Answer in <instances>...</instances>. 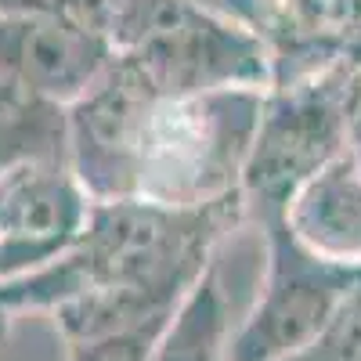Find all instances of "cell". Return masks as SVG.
<instances>
[{
	"instance_id": "1",
	"label": "cell",
	"mask_w": 361,
	"mask_h": 361,
	"mask_svg": "<svg viewBox=\"0 0 361 361\" xmlns=\"http://www.w3.org/2000/svg\"><path fill=\"white\" fill-rule=\"evenodd\" d=\"M264 90H209L148 105L134 199L166 209H202L238 195Z\"/></svg>"
},
{
	"instance_id": "2",
	"label": "cell",
	"mask_w": 361,
	"mask_h": 361,
	"mask_svg": "<svg viewBox=\"0 0 361 361\" xmlns=\"http://www.w3.org/2000/svg\"><path fill=\"white\" fill-rule=\"evenodd\" d=\"M357 98L361 80L343 66L293 87L264 90L257 134L238 185L250 228L286 217L296 192L347 152Z\"/></svg>"
},
{
	"instance_id": "3",
	"label": "cell",
	"mask_w": 361,
	"mask_h": 361,
	"mask_svg": "<svg viewBox=\"0 0 361 361\" xmlns=\"http://www.w3.org/2000/svg\"><path fill=\"white\" fill-rule=\"evenodd\" d=\"M112 54L134 62L163 98L271 87V62L253 29L177 0H130L116 25Z\"/></svg>"
},
{
	"instance_id": "4",
	"label": "cell",
	"mask_w": 361,
	"mask_h": 361,
	"mask_svg": "<svg viewBox=\"0 0 361 361\" xmlns=\"http://www.w3.org/2000/svg\"><path fill=\"white\" fill-rule=\"evenodd\" d=\"M257 231L264 243L260 286L231 329L228 361H289L361 289V267L300 246L282 217L257 224Z\"/></svg>"
},
{
	"instance_id": "5",
	"label": "cell",
	"mask_w": 361,
	"mask_h": 361,
	"mask_svg": "<svg viewBox=\"0 0 361 361\" xmlns=\"http://www.w3.org/2000/svg\"><path fill=\"white\" fill-rule=\"evenodd\" d=\"M156 87L134 62L112 54L76 102L66 105V163L90 202L134 199L137 145Z\"/></svg>"
},
{
	"instance_id": "6",
	"label": "cell",
	"mask_w": 361,
	"mask_h": 361,
	"mask_svg": "<svg viewBox=\"0 0 361 361\" xmlns=\"http://www.w3.org/2000/svg\"><path fill=\"white\" fill-rule=\"evenodd\" d=\"M87 214L90 199L66 159H29L0 173V243L18 279L62 257Z\"/></svg>"
},
{
	"instance_id": "7",
	"label": "cell",
	"mask_w": 361,
	"mask_h": 361,
	"mask_svg": "<svg viewBox=\"0 0 361 361\" xmlns=\"http://www.w3.org/2000/svg\"><path fill=\"white\" fill-rule=\"evenodd\" d=\"M112 62V47L66 15H0V80L69 105Z\"/></svg>"
},
{
	"instance_id": "8",
	"label": "cell",
	"mask_w": 361,
	"mask_h": 361,
	"mask_svg": "<svg viewBox=\"0 0 361 361\" xmlns=\"http://www.w3.org/2000/svg\"><path fill=\"white\" fill-rule=\"evenodd\" d=\"M357 18L361 0H260L253 33L267 51L271 87H293L340 69Z\"/></svg>"
},
{
	"instance_id": "9",
	"label": "cell",
	"mask_w": 361,
	"mask_h": 361,
	"mask_svg": "<svg viewBox=\"0 0 361 361\" xmlns=\"http://www.w3.org/2000/svg\"><path fill=\"white\" fill-rule=\"evenodd\" d=\"M282 221L311 253L361 267V166L350 148L296 192Z\"/></svg>"
},
{
	"instance_id": "10",
	"label": "cell",
	"mask_w": 361,
	"mask_h": 361,
	"mask_svg": "<svg viewBox=\"0 0 361 361\" xmlns=\"http://www.w3.org/2000/svg\"><path fill=\"white\" fill-rule=\"evenodd\" d=\"M231 289L224 279V246L214 253L202 279L180 300V307L159 333L148 361H228V340L235 329Z\"/></svg>"
},
{
	"instance_id": "11",
	"label": "cell",
	"mask_w": 361,
	"mask_h": 361,
	"mask_svg": "<svg viewBox=\"0 0 361 361\" xmlns=\"http://www.w3.org/2000/svg\"><path fill=\"white\" fill-rule=\"evenodd\" d=\"M29 159H66V105L0 80V173Z\"/></svg>"
},
{
	"instance_id": "12",
	"label": "cell",
	"mask_w": 361,
	"mask_h": 361,
	"mask_svg": "<svg viewBox=\"0 0 361 361\" xmlns=\"http://www.w3.org/2000/svg\"><path fill=\"white\" fill-rule=\"evenodd\" d=\"M289 361H361V289L322 329L318 340H311Z\"/></svg>"
},
{
	"instance_id": "13",
	"label": "cell",
	"mask_w": 361,
	"mask_h": 361,
	"mask_svg": "<svg viewBox=\"0 0 361 361\" xmlns=\"http://www.w3.org/2000/svg\"><path fill=\"white\" fill-rule=\"evenodd\" d=\"M163 329L166 325H141V329H123V333H105L90 340H69L66 361H148Z\"/></svg>"
},
{
	"instance_id": "14",
	"label": "cell",
	"mask_w": 361,
	"mask_h": 361,
	"mask_svg": "<svg viewBox=\"0 0 361 361\" xmlns=\"http://www.w3.org/2000/svg\"><path fill=\"white\" fill-rule=\"evenodd\" d=\"M177 4H188L195 11L235 22L243 29H257V18H260V0H177Z\"/></svg>"
},
{
	"instance_id": "15",
	"label": "cell",
	"mask_w": 361,
	"mask_h": 361,
	"mask_svg": "<svg viewBox=\"0 0 361 361\" xmlns=\"http://www.w3.org/2000/svg\"><path fill=\"white\" fill-rule=\"evenodd\" d=\"M66 0H0V15H58Z\"/></svg>"
},
{
	"instance_id": "16",
	"label": "cell",
	"mask_w": 361,
	"mask_h": 361,
	"mask_svg": "<svg viewBox=\"0 0 361 361\" xmlns=\"http://www.w3.org/2000/svg\"><path fill=\"white\" fill-rule=\"evenodd\" d=\"M343 69H350L357 80H361V18H357V29L350 37V47H347V58H343Z\"/></svg>"
},
{
	"instance_id": "17",
	"label": "cell",
	"mask_w": 361,
	"mask_h": 361,
	"mask_svg": "<svg viewBox=\"0 0 361 361\" xmlns=\"http://www.w3.org/2000/svg\"><path fill=\"white\" fill-rule=\"evenodd\" d=\"M347 148H350V156H354L357 166H361V98H357L354 116H350V141H347Z\"/></svg>"
},
{
	"instance_id": "18",
	"label": "cell",
	"mask_w": 361,
	"mask_h": 361,
	"mask_svg": "<svg viewBox=\"0 0 361 361\" xmlns=\"http://www.w3.org/2000/svg\"><path fill=\"white\" fill-rule=\"evenodd\" d=\"M11 279H18V275H15V264L8 260V253H4V243H0V282H11Z\"/></svg>"
},
{
	"instance_id": "19",
	"label": "cell",
	"mask_w": 361,
	"mask_h": 361,
	"mask_svg": "<svg viewBox=\"0 0 361 361\" xmlns=\"http://www.w3.org/2000/svg\"><path fill=\"white\" fill-rule=\"evenodd\" d=\"M8 329H11V314H8L4 307H0V340L8 336Z\"/></svg>"
}]
</instances>
